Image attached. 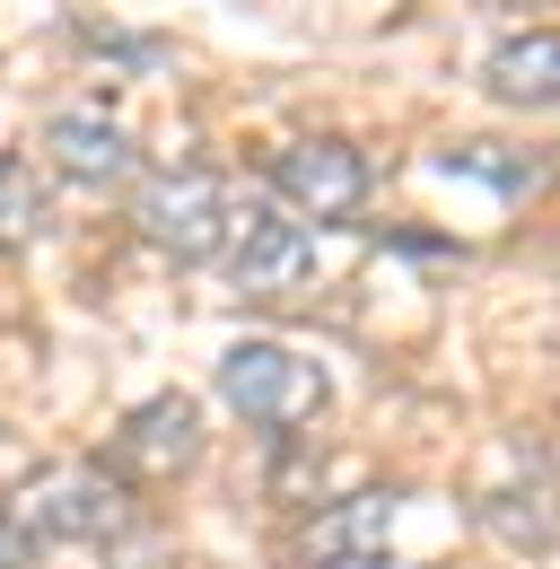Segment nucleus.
Wrapping results in <instances>:
<instances>
[{
	"instance_id": "obj_9",
	"label": "nucleus",
	"mask_w": 560,
	"mask_h": 569,
	"mask_svg": "<svg viewBox=\"0 0 560 569\" xmlns=\"http://www.w3.org/2000/svg\"><path fill=\"white\" fill-rule=\"evenodd\" d=\"M482 88L499 106H560V36H508L490 53Z\"/></svg>"
},
{
	"instance_id": "obj_2",
	"label": "nucleus",
	"mask_w": 560,
	"mask_h": 569,
	"mask_svg": "<svg viewBox=\"0 0 560 569\" xmlns=\"http://www.w3.org/2000/svg\"><path fill=\"white\" fill-rule=\"evenodd\" d=\"M219 281L237 289V298H289V289L316 272V237H307V219L272 202V193H254V202H237L228 211V237H219Z\"/></svg>"
},
{
	"instance_id": "obj_1",
	"label": "nucleus",
	"mask_w": 560,
	"mask_h": 569,
	"mask_svg": "<svg viewBox=\"0 0 560 569\" xmlns=\"http://www.w3.org/2000/svg\"><path fill=\"white\" fill-rule=\"evenodd\" d=\"M0 508L18 517L27 543H114V535L132 526L123 482L97 473V465H44V473H27Z\"/></svg>"
},
{
	"instance_id": "obj_4",
	"label": "nucleus",
	"mask_w": 560,
	"mask_h": 569,
	"mask_svg": "<svg viewBox=\"0 0 560 569\" xmlns=\"http://www.w3.org/2000/svg\"><path fill=\"white\" fill-rule=\"evenodd\" d=\"M219 395L254 429H298L324 412V368L307 351H289V342H237L219 359Z\"/></svg>"
},
{
	"instance_id": "obj_5",
	"label": "nucleus",
	"mask_w": 560,
	"mask_h": 569,
	"mask_svg": "<svg viewBox=\"0 0 560 569\" xmlns=\"http://www.w3.org/2000/svg\"><path fill=\"white\" fill-rule=\"evenodd\" d=\"M228 211H237V193H228L210 167H176V176H149V184H140V237L167 246V254H184V263H210V254H219Z\"/></svg>"
},
{
	"instance_id": "obj_10",
	"label": "nucleus",
	"mask_w": 560,
	"mask_h": 569,
	"mask_svg": "<svg viewBox=\"0 0 560 569\" xmlns=\"http://www.w3.org/2000/svg\"><path fill=\"white\" fill-rule=\"evenodd\" d=\"M44 237V193L18 158H0V254H27Z\"/></svg>"
},
{
	"instance_id": "obj_6",
	"label": "nucleus",
	"mask_w": 560,
	"mask_h": 569,
	"mask_svg": "<svg viewBox=\"0 0 560 569\" xmlns=\"http://www.w3.org/2000/svg\"><path fill=\"white\" fill-rule=\"evenodd\" d=\"M307 569H394V491H350L298 526Z\"/></svg>"
},
{
	"instance_id": "obj_3",
	"label": "nucleus",
	"mask_w": 560,
	"mask_h": 569,
	"mask_svg": "<svg viewBox=\"0 0 560 569\" xmlns=\"http://www.w3.org/2000/svg\"><path fill=\"white\" fill-rule=\"evenodd\" d=\"M368 193H377V167H368L359 141H324L316 132V141L272 149V202H289L307 228H359Z\"/></svg>"
},
{
	"instance_id": "obj_11",
	"label": "nucleus",
	"mask_w": 560,
	"mask_h": 569,
	"mask_svg": "<svg viewBox=\"0 0 560 569\" xmlns=\"http://www.w3.org/2000/svg\"><path fill=\"white\" fill-rule=\"evenodd\" d=\"M27 552H36V543H27V535H18V517L0 508V569H27Z\"/></svg>"
},
{
	"instance_id": "obj_7",
	"label": "nucleus",
	"mask_w": 560,
	"mask_h": 569,
	"mask_svg": "<svg viewBox=\"0 0 560 569\" xmlns=\"http://www.w3.org/2000/svg\"><path fill=\"white\" fill-rule=\"evenodd\" d=\"M202 456V403L193 395H158V403H140L132 421L114 429V465L132 473V482H167V473H184Z\"/></svg>"
},
{
	"instance_id": "obj_8",
	"label": "nucleus",
	"mask_w": 560,
	"mask_h": 569,
	"mask_svg": "<svg viewBox=\"0 0 560 569\" xmlns=\"http://www.w3.org/2000/svg\"><path fill=\"white\" fill-rule=\"evenodd\" d=\"M44 149H53V167H62L70 184H123L140 158L123 141V123H106V114H53L44 123Z\"/></svg>"
}]
</instances>
